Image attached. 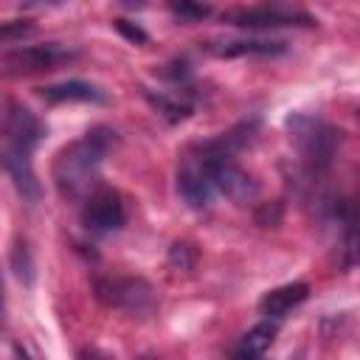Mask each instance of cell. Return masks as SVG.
Returning a JSON list of instances; mask_svg holds the SVG:
<instances>
[{"label": "cell", "instance_id": "6da1fadb", "mask_svg": "<svg viewBox=\"0 0 360 360\" xmlns=\"http://www.w3.org/2000/svg\"><path fill=\"white\" fill-rule=\"evenodd\" d=\"M233 152L236 143L231 135L197 143L183 152L177 163V194L188 208H205L217 194L242 202L256 191L253 180L236 163Z\"/></svg>", "mask_w": 360, "mask_h": 360}, {"label": "cell", "instance_id": "7a4b0ae2", "mask_svg": "<svg viewBox=\"0 0 360 360\" xmlns=\"http://www.w3.org/2000/svg\"><path fill=\"white\" fill-rule=\"evenodd\" d=\"M45 135L42 121L22 104L11 101L0 124V169L11 177L22 200L37 202L39 183L34 174V149Z\"/></svg>", "mask_w": 360, "mask_h": 360}, {"label": "cell", "instance_id": "3957f363", "mask_svg": "<svg viewBox=\"0 0 360 360\" xmlns=\"http://www.w3.org/2000/svg\"><path fill=\"white\" fill-rule=\"evenodd\" d=\"M112 143H115V132L107 127H96V129L84 132L79 141L62 146L59 155L53 158V169H51L59 197L84 200L96 188L101 160L112 149Z\"/></svg>", "mask_w": 360, "mask_h": 360}, {"label": "cell", "instance_id": "277c9868", "mask_svg": "<svg viewBox=\"0 0 360 360\" xmlns=\"http://www.w3.org/2000/svg\"><path fill=\"white\" fill-rule=\"evenodd\" d=\"M290 127H292V141L301 152L307 172L321 174L338 152L340 132L335 127H329L326 121L312 118V115H295V118H290Z\"/></svg>", "mask_w": 360, "mask_h": 360}, {"label": "cell", "instance_id": "5b68a950", "mask_svg": "<svg viewBox=\"0 0 360 360\" xmlns=\"http://www.w3.org/2000/svg\"><path fill=\"white\" fill-rule=\"evenodd\" d=\"M79 56L76 48L62 42H42V45H22L14 51H6L0 56V73L3 76H28L42 70H56Z\"/></svg>", "mask_w": 360, "mask_h": 360}, {"label": "cell", "instance_id": "8992f818", "mask_svg": "<svg viewBox=\"0 0 360 360\" xmlns=\"http://www.w3.org/2000/svg\"><path fill=\"white\" fill-rule=\"evenodd\" d=\"M127 222V208H124V200L115 188H107V186H96L87 197H84V205H82V225L96 233V236H104V233H115L121 231Z\"/></svg>", "mask_w": 360, "mask_h": 360}, {"label": "cell", "instance_id": "52a82bcc", "mask_svg": "<svg viewBox=\"0 0 360 360\" xmlns=\"http://www.w3.org/2000/svg\"><path fill=\"white\" fill-rule=\"evenodd\" d=\"M225 20L231 25L239 28H284V25H298V28H309L315 25V20L304 11L295 8H284V6H256V8H236L231 14H225Z\"/></svg>", "mask_w": 360, "mask_h": 360}, {"label": "cell", "instance_id": "ba28073f", "mask_svg": "<svg viewBox=\"0 0 360 360\" xmlns=\"http://www.w3.org/2000/svg\"><path fill=\"white\" fill-rule=\"evenodd\" d=\"M98 298L124 312H149L155 304L152 287L141 278H104L98 281Z\"/></svg>", "mask_w": 360, "mask_h": 360}, {"label": "cell", "instance_id": "9c48e42d", "mask_svg": "<svg viewBox=\"0 0 360 360\" xmlns=\"http://www.w3.org/2000/svg\"><path fill=\"white\" fill-rule=\"evenodd\" d=\"M309 295V284L304 281H290V284H281V287H273L262 295L259 301V312L267 318V321H278L284 318L287 312H292L298 304H304Z\"/></svg>", "mask_w": 360, "mask_h": 360}, {"label": "cell", "instance_id": "30bf717a", "mask_svg": "<svg viewBox=\"0 0 360 360\" xmlns=\"http://www.w3.org/2000/svg\"><path fill=\"white\" fill-rule=\"evenodd\" d=\"M39 96L51 104H62V101H104V93L96 84L70 79V82H59V84H45L39 87Z\"/></svg>", "mask_w": 360, "mask_h": 360}, {"label": "cell", "instance_id": "8fae6325", "mask_svg": "<svg viewBox=\"0 0 360 360\" xmlns=\"http://www.w3.org/2000/svg\"><path fill=\"white\" fill-rule=\"evenodd\" d=\"M273 338H276V323H273V321L256 323V326L239 340V346H236V352H233V360H262L264 352L270 349Z\"/></svg>", "mask_w": 360, "mask_h": 360}, {"label": "cell", "instance_id": "7c38bea8", "mask_svg": "<svg viewBox=\"0 0 360 360\" xmlns=\"http://www.w3.org/2000/svg\"><path fill=\"white\" fill-rule=\"evenodd\" d=\"M208 51L219 53V56H242V53H262V56H273L284 51V42H273V39H231V42H211Z\"/></svg>", "mask_w": 360, "mask_h": 360}, {"label": "cell", "instance_id": "4fadbf2b", "mask_svg": "<svg viewBox=\"0 0 360 360\" xmlns=\"http://www.w3.org/2000/svg\"><path fill=\"white\" fill-rule=\"evenodd\" d=\"M34 31L31 22L25 20H8V22H0V42H14V39H22Z\"/></svg>", "mask_w": 360, "mask_h": 360}, {"label": "cell", "instance_id": "5bb4252c", "mask_svg": "<svg viewBox=\"0 0 360 360\" xmlns=\"http://www.w3.org/2000/svg\"><path fill=\"white\" fill-rule=\"evenodd\" d=\"M172 11H174V14H180V17H194V20H200V17H205L211 8H208V6H191V3H180V6H172Z\"/></svg>", "mask_w": 360, "mask_h": 360}, {"label": "cell", "instance_id": "9a60e30c", "mask_svg": "<svg viewBox=\"0 0 360 360\" xmlns=\"http://www.w3.org/2000/svg\"><path fill=\"white\" fill-rule=\"evenodd\" d=\"M115 25H118V31H124V34H127L129 39H135V42H146V34H143V31H141L138 25L132 28V25H127V20H118Z\"/></svg>", "mask_w": 360, "mask_h": 360}, {"label": "cell", "instance_id": "2e32d148", "mask_svg": "<svg viewBox=\"0 0 360 360\" xmlns=\"http://www.w3.org/2000/svg\"><path fill=\"white\" fill-rule=\"evenodd\" d=\"M6 326V292H3V278H0V329Z\"/></svg>", "mask_w": 360, "mask_h": 360}, {"label": "cell", "instance_id": "e0dca14e", "mask_svg": "<svg viewBox=\"0 0 360 360\" xmlns=\"http://www.w3.org/2000/svg\"><path fill=\"white\" fill-rule=\"evenodd\" d=\"M14 360H34L22 346H14Z\"/></svg>", "mask_w": 360, "mask_h": 360}]
</instances>
